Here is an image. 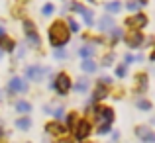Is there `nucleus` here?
I'll return each instance as SVG.
<instances>
[{"instance_id": "obj_38", "label": "nucleus", "mask_w": 155, "mask_h": 143, "mask_svg": "<svg viewBox=\"0 0 155 143\" xmlns=\"http://www.w3.org/2000/svg\"><path fill=\"white\" fill-rule=\"evenodd\" d=\"M136 2H141V4H147V0H136Z\"/></svg>"}, {"instance_id": "obj_18", "label": "nucleus", "mask_w": 155, "mask_h": 143, "mask_svg": "<svg viewBox=\"0 0 155 143\" xmlns=\"http://www.w3.org/2000/svg\"><path fill=\"white\" fill-rule=\"evenodd\" d=\"M92 53H94V47H92V45H84V47L79 49V55L83 57V59H88Z\"/></svg>"}, {"instance_id": "obj_33", "label": "nucleus", "mask_w": 155, "mask_h": 143, "mask_svg": "<svg viewBox=\"0 0 155 143\" xmlns=\"http://www.w3.org/2000/svg\"><path fill=\"white\" fill-rule=\"evenodd\" d=\"M114 63V55H106L102 59V65H112Z\"/></svg>"}, {"instance_id": "obj_21", "label": "nucleus", "mask_w": 155, "mask_h": 143, "mask_svg": "<svg viewBox=\"0 0 155 143\" xmlns=\"http://www.w3.org/2000/svg\"><path fill=\"white\" fill-rule=\"evenodd\" d=\"M137 86H140V90L143 92L145 88H147V75H143V73H141V75H137Z\"/></svg>"}, {"instance_id": "obj_8", "label": "nucleus", "mask_w": 155, "mask_h": 143, "mask_svg": "<svg viewBox=\"0 0 155 143\" xmlns=\"http://www.w3.org/2000/svg\"><path fill=\"white\" fill-rule=\"evenodd\" d=\"M126 26L128 28H145L147 26V18H145L143 14H137V16H134V18L126 20Z\"/></svg>"}, {"instance_id": "obj_1", "label": "nucleus", "mask_w": 155, "mask_h": 143, "mask_svg": "<svg viewBox=\"0 0 155 143\" xmlns=\"http://www.w3.org/2000/svg\"><path fill=\"white\" fill-rule=\"evenodd\" d=\"M47 35H49V43L53 47L61 49L63 45H67L69 39H71V34H69L67 26H65V22H55L53 26L49 28V31H47Z\"/></svg>"}, {"instance_id": "obj_20", "label": "nucleus", "mask_w": 155, "mask_h": 143, "mask_svg": "<svg viewBox=\"0 0 155 143\" xmlns=\"http://www.w3.org/2000/svg\"><path fill=\"white\" fill-rule=\"evenodd\" d=\"M83 71L94 73V71H96V63H94V61H91V59H84V61H83Z\"/></svg>"}, {"instance_id": "obj_19", "label": "nucleus", "mask_w": 155, "mask_h": 143, "mask_svg": "<svg viewBox=\"0 0 155 143\" xmlns=\"http://www.w3.org/2000/svg\"><path fill=\"white\" fill-rule=\"evenodd\" d=\"M0 45L4 47V51H14L16 43L12 41V39H8V37H0Z\"/></svg>"}, {"instance_id": "obj_10", "label": "nucleus", "mask_w": 155, "mask_h": 143, "mask_svg": "<svg viewBox=\"0 0 155 143\" xmlns=\"http://www.w3.org/2000/svg\"><path fill=\"white\" fill-rule=\"evenodd\" d=\"M45 129L51 133V135H63L67 129H65V125H61L59 122H49V124L45 125Z\"/></svg>"}, {"instance_id": "obj_40", "label": "nucleus", "mask_w": 155, "mask_h": 143, "mask_svg": "<svg viewBox=\"0 0 155 143\" xmlns=\"http://www.w3.org/2000/svg\"><path fill=\"white\" fill-rule=\"evenodd\" d=\"M91 2H94V0H91Z\"/></svg>"}, {"instance_id": "obj_4", "label": "nucleus", "mask_w": 155, "mask_h": 143, "mask_svg": "<svg viewBox=\"0 0 155 143\" xmlns=\"http://www.w3.org/2000/svg\"><path fill=\"white\" fill-rule=\"evenodd\" d=\"M88 133H91V124H88L87 120H81L79 124H75V128H73V135H75L79 141L87 139Z\"/></svg>"}, {"instance_id": "obj_7", "label": "nucleus", "mask_w": 155, "mask_h": 143, "mask_svg": "<svg viewBox=\"0 0 155 143\" xmlns=\"http://www.w3.org/2000/svg\"><path fill=\"white\" fill-rule=\"evenodd\" d=\"M124 41H126V45H128V47L136 49V47L143 45V35H141L140 31H132L130 35H126V37H124Z\"/></svg>"}, {"instance_id": "obj_6", "label": "nucleus", "mask_w": 155, "mask_h": 143, "mask_svg": "<svg viewBox=\"0 0 155 143\" xmlns=\"http://www.w3.org/2000/svg\"><path fill=\"white\" fill-rule=\"evenodd\" d=\"M24 30H26V35H28V43L31 47H38L39 45V35L35 34V26L31 22H24Z\"/></svg>"}, {"instance_id": "obj_16", "label": "nucleus", "mask_w": 155, "mask_h": 143, "mask_svg": "<svg viewBox=\"0 0 155 143\" xmlns=\"http://www.w3.org/2000/svg\"><path fill=\"white\" fill-rule=\"evenodd\" d=\"M14 125H16V128H20V129H30L31 120H30V118H20V120L14 122Z\"/></svg>"}, {"instance_id": "obj_32", "label": "nucleus", "mask_w": 155, "mask_h": 143, "mask_svg": "<svg viewBox=\"0 0 155 143\" xmlns=\"http://www.w3.org/2000/svg\"><path fill=\"white\" fill-rule=\"evenodd\" d=\"M53 116H55V120H57V122H61V120L65 118V116H63V108H57L55 112H53Z\"/></svg>"}, {"instance_id": "obj_31", "label": "nucleus", "mask_w": 155, "mask_h": 143, "mask_svg": "<svg viewBox=\"0 0 155 143\" xmlns=\"http://www.w3.org/2000/svg\"><path fill=\"white\" fill-rule=\"evenodd\" d=\"M126 73H128V69H126V65H120V67L116 69V76H126Z\"/></svg>"}, {"instance_id": "obj_13", "label": "nucleus", "mask_w": 155, "mask_h": 143, "mask_svg": "<svg viewBox=\"0 0 155 143\" xmlns=\"http://www.w3.org/2000/svg\"><path fill=\"white\" fill-rule=\"evenodd\" d=\"M14 108L18 110V112H22V114H30L31 106H30V102H26V100H18V102L14 104Z\"/></svg>"}, {"instance_id": "obj_35", "label": "nucleus", "mask_w": 155, "mask_h": 143, "mask_svg": "<svg viewBox=\"0 0 155 143\" xmlns=\"http://www.w3.org/2000/svg\"><path fill=\"white\" fill-rule=\"evenodd\" d=\"M132 61H136V57H132V55H126V63H132Z\"/></svg>"}, {"instance_id": "obj_11", "label": "nucleus", "mask_w": 155, "mask_h": 143, "mask_svg": "<svg viewBox=\"0 0 155 143\" xmlns=\"http://www.w3.org/2000/svg\"><path fill=\"white\" fill-rule=\"evenodd\" d=\"M136 133H137V137H141V139L147 141V143H153V141H155V133H153L149 128H137Z\"/></svg>"}, {"instance_id": "obj_27", "label": "nucleus", "mask_w": 155, "mask_h": 143, "mask_svg": "<svg viewBox=\"0 0 155 143\" xmlns=\"http://www.w3.org/2000/svg\"><path fill=\"white\" fill-rule=\"evenodd\" d=\"M126 8H128L130 12H136L137 8H140V4H137L136 0H130V2H126Z\"/></svg>"}, {"instance_id": "obj_22", "label": "nucleus", "mask_w": 155, "mask_h": 143, "mask_svg": "<svg viewBox=\"0 0 155 143\" xmlns=\"http://www.w3.org/2000/svg\"><path fill=\"white\" fill-rule=\"evenodd\" d=\"M65 26H67L69 34H77V31H79V24H77L75 20H73V18H69V20H67V24H65Z\"/></svg>"}, {"instance_id": "obj_3", "label": "nucleus", "mask_w": 155, "mask_h": 143, "mask_svg": "<svg viewBox=\"0 0 155 143\" xmlns=\"http://www.w3.org/2000/svg\"><path fill=\"white\" fill-rule=\"evenodd\" d=\"M47 73H49V69L47 67H39V65H34V67L26 69V76L30 80H34V83H41V80L45 79Z\"/></svg>"}, {"instance_id": "obj_26", "label": "nucleus", "mask_w": 155, "mask_h": 143, "mask_svg": "<svg viewBox=\"0 0 155 143\" xmlns=\"http://www.w3.org/2000/svg\"><path fill=\"white\" fill-rule=\"evenodd\" d=\"M75 122H77V114L75 112H73V114H69V116H67V125H69V128H75Z\"/></svg>"}, {"instance_id": "obj_29", "label": "nucleus", "mask_w": 155, "mask_h": 143, "mask_svg": "<svg viewBox=\"0 0 155 143\" xmlns=\"http://www.w3.org/2000/svg\"><path fill=\"white\" fill-rule=\"evenodd\" d=\"M41 14L43 16H51L53 14V4H45V6L41 8Z\"/></svg>"}, {"instance_id": "obj_2", "label": "nucleus", "mask_w": 155, "mask_h": 143, "mask_svg": "<svg viewBox=\"0 0 155 143\" xmlns=\"http://www.w3.org/2000/svg\"><path fill=\"white\" fill-rule=\"evenodd\" d=\"M49 86L53 88V90H57V94L65 96L69 90H71V79H69L67 73H59V75L55 76V80H53Z\"/></svg>"}, {"instance_id": "obj_5", "label": "nucleus", "mask_w": 155, "mask_h": 143, "mask_svg": "<svg viewBox=\"0 0 155 143\" xmlns=\"http://www.w3.org/2000/svg\"><path fill=\"white\" fill-rule=\"evenodd\" d=\"M94 116H96V120H102L104 124H112L114 110L112 108H106V106H96V108H94Z\"/></svg>"}, {"instance_id": "obj_17", "label": "nucleus", "mask_w": 155, "mask_h": 143, "mask_svg": "<svg viewBox=\"0 0 155 143\" xmlns=\"http://www.w3.org/2000/svg\"><path fill=\"white\" fill-rule=\"evenodd\" d=\"M75 90L77 92H87L88 90V80L87 79H79L77 84H75Z\"/></svg>"}, {"instance_id": "obj_28", "label": "nucleus", "mask_w": 155, "mask_h": 143, "mask_svg": "<svg viewBox=\"0 0 155 143\" xmlns=\"http://www.w3.org/2000/svg\"><path fill=\"white\" fill-rule=\"evenodd\" d=\"M122 35H124V31H122L120 28H114V30H112V39H114V41H118Z\"/></svg>"}, {"instance_id": "obj_39", "label": "nucleus", "mask_w": 155, "mask_h": 143, "mask_svg": "<svg viewBox=\"0 0 155 143\" xmlns=\"http://www.w3.org/2000/svg\"><path fill=\"white\" fill-rule=\"evenodd\" d=\"M0 137H2V129H0Z\"/></svg>"}, {"instance_id": "obj_24", "label": "nucleus", "mask_w": 155, "mask_h": 143, "mask_svg": "<svg viewBox=\"0 0 155 143\" xmlns=\"http://www.w3.org/2000/svg\"><path fill=\"white\" fill-rule=\"evenodd\" d=\"M120 8H122V4H120V2H116V0H114V2H108V4H106V12H112V14L120 12Z\"/></svg>"}, {"instance_id": "obj_15", "label": "nucleus", "mask_w": 155, "mask_h": 143, "mask_svg": "<svg viewBox=\"0 0 155 143\" xmlns=\"http://www.w3.org/2000/svg\"><path fill=\"white\" fill-rule=\"evenodd\" d=\"M81 14H83L84 24H87V26H92V24H94V14H92V10H88V8H83V12H81Z\"/></svg>"}, {"instance_id": "obj_12", "label": "nucleus", "mask_w": 155, "mask_h": 143, "mask_svg": "<svg viewBox=\"0 0 155 143\" xmlns=\"http://www.w3.org/2000/svg\"><path fill=\"white\" fill-rule=\"evenodd\" d=\"M98 26H100V30H102V31H112L114 30V20L110 18V16H104V18L100 20Z\"/></svg>"}, {"instance_id": "obj_25", "label": "nucleus", "mask_w": 155, "mask_h": 143, "mask_svg": "<svg viewBox=\"0 0 155 143\" xmlns=\"http://www.w3.org/2000/svg\"><path fill=\"white\" fill-rule=\"evenodd\" d=\"M83 4H79V2H71V4H69V10H73V12H79V14H81V12H83Z\"/></svg>"}, {"instance_id": "obj_9", "label": "nucleus", "mask_w": 155, "mask_h": 143, "mask_svg": "<svg viewBox=\"0 0 155 143\" xmlns=\"http://www.w3.org/2000/svg\"><path fill=\"white\" fill-rule=\"evenodd\" d=\"M8 86H10V92H26V90H28V84L24 83L22 79H18V76H14V79H10V83H8Z\"/></svg>"}, {"instance_id": "obj_37", "label": "nucleus", "mask_w": 155, "mask_h": 143, "mask_svg": "<svg viewBox=\"0 0 155 143\" xmlns=\"http://www.w3.org/2000/svg\"><path fill=\"white\" fill-rule=\"evenodd\" d=\"M59 143H73L71 139H63V141H59Z\"/></svg>"}, {"instance_id": "obj_36", "label": "nucleus", "mask_w": 155, "mask_h": 143, "mask_svg": "<svg viewBox=\"0 0 155 143\" xmlns=\"http://www.w3.org/2000/svg\"><path fill=\"white\" fill-rule=\"evenodd\" d=\"M0 37H4V28L0 26Z\"/></svg>"}, {"instance_id": "obj_30", "label": "nucleus", "mask_w": 155, "mask_h": 143, "mask_svg": "<svg viewBox=\"0 0 155 143\" xmlns=\"http://www.w3.org/2000/svg\"><path fill=\"white\" fill-rule=\"evenodd\" d=\"M110 132H112V129H110V124H102L98 128V133H100V135H106V133H110Z\"/></svg>"}, {"instance_id": "obj_23", "label": "nucleus", "mask_w": 155, "mask_h": 143, "mask_svg": "<svg viewBox=\"0 0 155 143\" xmlns=\"http://www.w3.org/2000/svg\"><path fill=\"white\" fill-rule=\"evenodd\" d=\"M137 108L143 110V112H149V110H151V102L145 100V98H140V100H137Z\"/></svg>"}, {"instance_id": "obj_34", "label": "nucleus", "mask_w": 155, "mask_h": 143, "mask_svg": "<svg viewBox=\"0 0 155 143\" xmlns=\"http://www.w3.org/2000/svg\"><path fill=\"white\" fill-rule=\"evenodd\" d=\"M55 57H57V59H65V51H63V49H57Z\"/></svg>"}, {"instance_id": "obj_14", "label": "nucleus", "mask_w": 155, "mask_h": 143, "mask_svg": "<svg viewBox=\"0 0 155 143\" xmlns=\"http://www.w3.org/2000/svg\"><path fill=\"white\" fill-rule=\"evenodd\" d=\"M108 94V90H106V86L104 84H100L98 83V86H96V90H94V94H92V100H102V98Z\"/></svg>"}]
</instances>
